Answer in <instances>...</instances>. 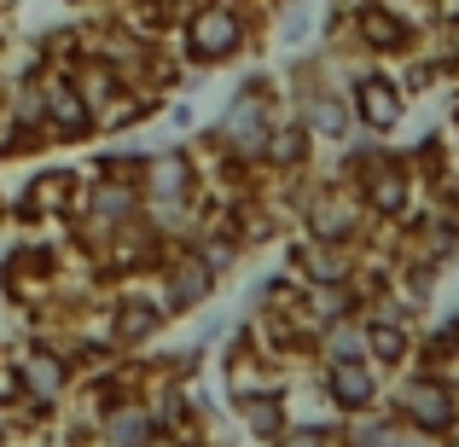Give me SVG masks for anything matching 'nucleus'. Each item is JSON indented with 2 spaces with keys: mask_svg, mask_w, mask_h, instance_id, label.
<instances>
[{
  "mask_svg": "<svg viewBox=\"0 0 459 447\" xmlns=\"http://www.w3.org/2000/svg\"><path fill=\"white\" fill-rule=\"evenodd\" d=\"M268 41V12L262 6H233V0H192L180 12V23L169 30L175 58L192 76H210V70H233L250 64Z\"/></svg>",
  "mask_w": 459,
  "mask_h": 447,
  "instance_id": "1",
  "label": "nucleus"
},
{
  "mask_svg": "<svg viewBox=\"0 0 459 447\" xmlns=\"http://www.w3.org/2000/svg\"><path fill=\"white\" fill-rule=\"evenodd\" d=\"M285 116V82L273 76V70H262V64H250L245 76L227 88V99H221V111H215V123H210V134L221 140L227 151L238 157V163H250L256 168V157L262 146H268V128Z\"/></svg>",
  "mask_w": 459,
  "mask_h": 447,
  "instance_id": "2",
  "label": "nucleus"
},
{
  "mask_svg": "<svg viewBox=\"0 0 459 447\" xmlns=\"http://www.w3.org/2000/svg\"><path fill=\"white\" fill-rule=\"evenodd\" d=\"M384 407L395 413V425H402L407 436H413V442H430V447H437L459 425V395L442 383V372H425V366L395 372L390 390H384Z\"/></svg>",
  "mask_w": 459,
  "mask_h": 447,
  "instance_id": "3",
  "label": "nucleus"
},
{
  "mask_svg": "<svg viewBox=\"0 0 459 447\" xmlns=\"http://www.w3.org/2000/svg\"><path fill=\"white\" fill-rule=\"evenodd\" d=\"M337 82H343V93H349L355 128H367V134H378V140H395V134L407 128V111H413V99H407V88H402V76H395V64L355 58V64L337 70Z\"/></svg>",
  "mask_w": 459,
  "mask_h": 447,
  "instance_id": "4",
  "label": "nucleus"
},
{
  "mask_svg": "<svg viewBox=\"0 0 459 447\" xmlns=\"http://www.w3.org/2000/svg\"><path fill=\"white\" fill-rule=\"evenodd\" d=\"M349 192H355L360 215L372 221V233H395V227L413 215V203L425 198V186H419L407 151H395V146L384 151V157H372V163L349 180Z\"/></svg>",
  "mask_w": 459,
  "mask_h": 447,
  "instance_id": "5",
  "label": "nucleus"
},
{
  "mask_svg": "<svg viewBox=\"0 0 459 447\" xmlns=\"http://www.w3.org/2000/svg\"><path fill=\"white\" fill-rule=\"evenodd\" d=\"M82 168L76 163H35L30 175L18 180V192L6 198V221H18L23 233H53V227L70 221L82 192Z\"/></svg>",
  "mask_w": 459,
  "mask_h": 447,
  "instance_id": "6",
  "label": "nucleus"
},
{
  "mask_svg": "<svg viewBox=\"0 0 459 447\" xmlns=\"http://www.w3.org/2000/svg\"><path fill=\"white\" fill-rule=\"evenodd\" d=\"M100 320H105V337L117 343V355H146V348L163 343V331L175 320H169V308L157 302L152 279H134V285H111L100 302Z\"/></svg>",
  "mask_w": 459,
  "mask_h": 447,
  "instance_id": "7",
  "label": "nucleus"
},
{
  "mask_svg": "<svg viewBox=\"0 0 459 447\" xmlns=\"http://www.w3.org/2000/svg\"><path fill=\"white\" fill-rule=\"evenodd\" d=\"M303 383L325 401L332 418H355V413H367V407H384V390H390V378H384L367 355L360 360H320Z\"/></svg>",
  "mask_w": 459,
  "mask_h": 447,
  "instance_id": "8",
  "label": "nucleus"
},
{
  "mask_svg": "<svg viewBox=\"0 0 459 447\" xmlns=\"http://www.w3.org/2000/svg\"><path fill=\"white\" fill-rule=\"evenodd\" d=\"M152 291L169 308V320H192V314H204L221 297V279L198 262L192 245H169V256L157 262V273H152Z\"/></svg>",
  "mask_w": 459,
  "mask_h": 447,
  "instance_id": "9",
  "label": "nucleus"
},
{
  "mask_svg": "<svg viewBox=\"0 0 459 447\" xmlns=\"http://www.w3.org/2000/svg\"><path fill=\"white\" fill-rule=\"evenodd\" d=\"M204 186L210 180H204V168H198L186 140L180 146H152L146 168H140V198L146 203H198Z\"/></svg>",
  "mask_w": 459,
  "mask_h": 447,
  "instance_id": "10",
  "label": "nucleus"
},
{
  "mask_svg": "<svg viewBox=\"0 0 459 447\" xmlns=\"http://www.w3.org/2000/svg\"><path fill=\"white\" fill-rule=\"evenodd\" d=\"M47 140H53V151H76L100 140V116L65 82V70H47Z\"/></svg>",
  "mask_w": 459,
  "mask_h": 447,
  "instance_id": "11",
  "label": "nucleus"
},
{
  "mask_svg": "<svg viewBox=\"0 0 459 447\" xmlns=\"http://www.w3.org/2000/svg\"><path fill=\"white\" fill-rule=\"evenodd\" d=\"M291 390H297L291 378H273V383H262V390H250V395H233L227 413L238 418V430H245L256 447H268L285 425H291Z\"/></svg>",
  "mask_w": 459,
  "mask_h": 447,
  "instance_id": "12",
  "label": "nucleus"
},
{
  "mask_svg": "<svg viewBox=\"0 0 459 447\" xmlns=\"http://www.w3.org/2000/svg\"><path fill=\"white\" fill-rule=\"evenodd\" d=\"M262 180H291V175H308V168H320V146H314V134L303 123H297L291 111L280 116V123L268 128V146L256 157Z\"/></svg>",
  "mask_w": 459,
  "mask_h": 447,
  "instance_id": "13",
  "label": "nucleus"
},
{
  "mask_svg": "<svg viewBox=\"0 0 459 447\" xmlns=\"http://www.w3.org/2000/svg\"><path fill=\"white\" fill-rule=\"evenodd\" d=\"M58 70H65V82L82 93V99H88V111H93V116H105V111H111V105L128 93L123 70L105 64L100 53H82V58H70V64H58Z\"/></svg>",
  "mask_w": 459,
  "mask_h": 447,
  "instance_id": "14",
  "label": "nucleus"
},
{
  "mask_svg": "<svg viewBox=\"0 0 459 447\" xmlns=\"http://www.w3.org/2000/svg\"><path fill=\"white\" fill-rule=\"evenodd\" d=\"M367 320V314H360ZM425 320H367V360L384 372V378H395V372L413 366V337Z\"/></svg>",
  "mask_w": 459,
  "mask_h": 447,
  "instance_id": "15",
  "label": "nucleus"
},
{
  "mask_svg": "<svg viewBox=\"0 0 459 447\" xmlns=\"http://www.w3.org/2000/svg\"><path fill=\"white\" fill-rule=\"evenodd\" d=\"M337 447H413V436L395 425L390 407H367L355 418H337Z\"/></svg>",
  "mask_w": 459,
  "mask_h": 447,
  "instance_id": "16",
  "label": "nucleus"
},
{
  "mask_svg": "<svg viewBox=\"0 0 459 447\" xmlns=\"http://www.w3.org/2000/svg\"><path fill=\"white\" fill-rule=\"evenodd\" d=\"M297 314H303L308 331H320V325H332V320H349V314H360V297H355V285H303V297H297Z\"/></svg>",
  "mask_w": 459,
  "mask_h": 447,
  "instance_id": "17",
  "label": "nucleus"
},
{
  "mask_svg": "<svg viewBox=\"0 0 459 447\" xmlns=\"http://www.w3.org/2000/svg\"><path fill=\"white\" fill-rule=\"evenodd\" d=\"M146 157H152V146H140L134 134H123L117 146H100V151H93L82 175H88V180H134V186H140V168H146Z\"/></svg>",
  "mask_w": 459,
  "mask_h": 447,
  "instance_id": "18",
  "label": "nucleus"
},
{
  "mask_svg": "<svg viewBox=\"0 0 459 447\" xmlns=\"http://www.w3.org/2000/svg\"><path fill=\"white\" fill-rule=\"evenodd\" d=\"M367 355V320L360 314H349V320H332L314 331V366L320 360H360Z\"/></svg>",
  "mask_w": 459,
  "mask_h": 447,
  "instance_id": "19",
  "label": "nucleus"
},
{
  "mask_svg": "<svg viewBox=\"0 0 459 447\" xmlns=\"http://www.w3.org/2000/svg\"><path fill=\"white\" fill-rule=\"evenodd\" d=\"M268 447H337V418H291Z\"/></svg>",
  "mask_w": 459,
  "mask_h": 447,
  "instance_id": "20",
  "label": "nucleus"
},
{
  "mask_svg": "<svg viewBox=\"0 0 459 447\" xmlns=\"http://www.w3.org/2000/svg\"><path fill=\"white\" fill-rule=\"evenodd\" d=\"M238 320V314H204V325H198V331H192V343H198V348H215V343H221V337H227V325H233Z\"/></svg>",
  "mask_w": 459,
  "mask_h": 447,
  "instance_id": "21",
  "label": "nucleus"
},
{
  "mask_svg": "<svg viewBox=\"0 0 459 447\" xmlns=\"http://www.w3.org/2000/svg\"><path fill=\"white\" fill-rule=\"evenodd\" d=\"M146 447H210V442H192V436H175V430H152Z\"/></svg>",
  "mask_w": 459,
  "mask_h": 447,
  "instance_id": "22",
  "label": "nucleus"
},
{
  "mask_svg": "<svg viewBox=\"0 0 459 447\" xmlns=\"http://www.w3.org/2000/svg\"><path fill=\"white\" fill-rule=\"evenodd\" d=\"M442 325H448V337H454V355H459V308H454V314H448Z\"/></svg>",
  "mask_w": 459,
  "mask_h": 447,
  "instance_id": "23",
  "label": "nucleus"
},
{
  "mask_svg": "<svg viewBox=\"0 0 459 447\" xmlns=\"http://www.w3.org/2000/svg\"><path fill=\"white\" fill-rule=\"evenodd\" d=\"M233 6H262V0H233ZM262 12H268V6H262Z\"/></svg>",
  "mask_w": 459,
  "mask_h": 447,
  "instance_id": "24",
  "label": "nucleus"
},
{
  "mask_svg": "<svg viewBox=\"0 0 459 447\" xmlns=\"http://www.w3.org/2000/svg\"><path fill=\"white\" fill-rule=\"evenodd\" d=\"M0 447H18V442H12V436H6V430H0Z\"/></svg>",
  "mask_w": 459,
  "mask_h": 447,
  "instance_id": "25",
  "label": "nucleus"
},
{
  "mask_svg": "<svg viewBox=\"0 0 459 447\" xmlns=\"http://www.w3.org/2000/svg\"><path fill=\"white\" fill-rule=\"evenodd\" d=\"M0 116H6V111H0Z\"/></svg>",
  "mask_w": 459,
  "mask_h": 447,
  "instance_id": "26",
  "label": "nucleus"
},
{
  "mask_svg": "<svg viewBox=\"0 0 459 447\" xmlns=\"http://www.w3.org/2000/svg\"><path fill=\"white\" fill-rule=\"evenodd\" d=\"M0 47H6V41H0Z\"/></svg>",
  "mask_w": 459,
  "mask_h": 447,
  "instance_id": "27",
  "label": "nucleus"
}]
</instances>
